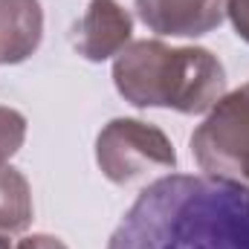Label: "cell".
I'll return each mask as SVG.
<instances>
[{"mask_svg": "<svg viewBox=\"0 0 249 249\" xmlns=\"http://www.w3.org/2000/svg\"><path fill=\"white\" fill-rule=\"evenodd\" d=\"M107 249H249V188L214 174H165L139 191Z\"/></svg>", "mask_w": 249, "mask_h": 249, "instance_id": "obj_1", "label": "cell"}, {"mask_svg": "<svg viewBox=\"0 0 249 249\" xmlns=\"http://www.w3.org/2000/svg\"><path fill=\"white\" fill-rule=\"evenodd\" d=\"M113 84L133 107L209 113L226 96V70L203 47H168L160 38L130 41L113 58Z\"/></svg>", "mask_w": 249, "mask_h": 249, "instance_id": "obj_2", "label": "cell"}, {"mask_svg": "<svg viewBox=\"0 0 249 249\" xmlns=\"http://www.w3.org/2000/svg\"><path fill=\"white\" fill-rule=\"evenodd\" d=\"M200 171L249 188V81L226 93L191 133Z\"/></svg>", "mask_w": 249, "mask_h": 249, "instance_id": "obj_3", "label": "cell"}, {"mask_svg": "<svg viewBox=\"0 0 249 249\" xmlns=\"http://www.w3.org/2000/svg\"><path fill=\"white\" fill-rule=\"evenodd\" d=\"M96 162L99 171L116 183L127 186L133 180H142L151 171L174 168L177 151L162 127L142 119H110L96 136Z\"/></svg>", "mask_w": 249, "mask_h": 249, "instance_id": "obj_4", "label": "cell"}, {"mask_svg": "<svg viewBox=\"0 0 249 249\" xmlns=\"http://www.w3.org/2000/svg\"><path fill=\"white\" fill-rule=\"evenodd\" d=\"M139 20L165 38H200L226 18V0H136Z\"/></svg>", "mask_w": 249, "mask_h": 249, "instance_id": "obj_5", "label": "cell"}, {"mask_svg": "<svg viewBox=\"0 0 249 249\" xmlns=\"http://www.w3.org/2000/svg\"><path fill=\"white\" fill-rule=\"evenodd\" d=\"M133 35V18L116 0H90L75 23V50L81 58L102 64L116 58Z\"/></svg>", "mask_w": 249, "mask_h": 249, "instance_id": "obj_6", "label": "cell"}, {"mask_svg": "<svg viewBox=\"0 0 249 249\" xmlns=\"http://www.w3.org/2000/svg\"><path fill=\"white\" fill-rule=\"evenodd\" d=\"M44 38L41 0H0V64H23Z\"/></svg>", "mask_w": 249, "mask_h": 249, "instance_id": "obj_7", "label": "cell"}, {"mask_svg": "<svg viewBox=\"0 0 249 249\" xmlns=\"http://www.w3.org/2000/svg\"><path fill=\"white\" fill-rule=\"evenodd\" d=\"M32 188L26 177L6 165L0 168V232L3 235H20L32 223Z\"/></svg>", "mask_w": 249, "mask_h": 249, "instance_id": "obj_8", "label": "cell"}, {"mask_svg": "<svg viewBox=\"0 0 249 249\" xmlns=\"http://www.w3.org/2000/svg\"><path fill=\"white\" fill-rule=\"evenodd\" d=\"M26 139V116L15 107L0 105V168L9 165V160L20 151Z\"/></svg>", "mask_w": 249, "mask_h": 249, "instance_id": "obj_9", "label": "cell"}, {"mask_svg": "<svg viewBox=\"0 0 249 249\" xmlns=\"http://www.w3.org/2000/svg\"><path fill=\"white\" fill-rule=\"evenodd\" d=\"M226 15L235 26V35L249 44V0H226Z\"/></svg>", "mask_w": 249, "mask_h": 249, "instance_id": "obj_10", "label": "cell"}, {"mask_svg": "<svg viewBox=\"0 0 249 249\" xmlns=\"http://www.w3.org/2000/svg\"><path fill=\"white\" fill-rule=\"evenodd\" d=\"M15 249H70L64 244L61 238H55V235H44V232H38V235H26L23 241H18V247Z\"/></svg>", "mask_w": 249, "mask_h": 249, "instance_id": "obj_11", "label": "cell"}, {"mask_svg": "<svg viewBox=\"0 0 249 249\" xmlns=\"http://www.w3.org/2000/svg\"><path fill=\"white\" fill-rule=\"evenodd\" d=\"M0 249H15V247H12V244H9V238H6L3 232H0Z\"/></svg>", "mask_w": 249, "mask_h": 249, "instance_id": "obj_12", "label": "cell"}]
</instances>
